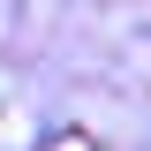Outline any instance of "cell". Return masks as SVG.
I'll return each mask as SVG.
<instances>
[{"mask_svg":"<svg viewBox=\"0 0 151 151\" xmlns=\"http://www.w3.org/2000/svg\"><path fill=\"white\" fill-rule=\"evenodd\" d=\"M45 151H91V136H53Z\"/></svg>","mask_w":151,"mask_h":151,"instance_id":"obj_1","label":"cell"}]
</instances>
